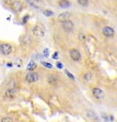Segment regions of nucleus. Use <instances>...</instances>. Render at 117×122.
Listing matches in <instances>:
<instances>
[{
    "mask_svg": "<svg viewBox=\"0 0 117 122\" xmlns=\"http://www.w3.org/2000/svg\"><path fill=\"white\" fill-rule=\"evenodd\" d=\"M12 52V47L8 44H3L0 45V52L4 55H8Z\"/></svg>",
    "mask_w": 117,
    "mask_h": 122,
    "instance_id": "obj_1",
    "label": "nucleus"
},
{
    "mask_svg": "<svg viewBox=\"0 0 117 122\" xmlns=\"http://www.w3.org/2000/svg\"><path fill=\"white\" fill-rule=\"evenodd\" d=\"M33 33L37 37H42L45 35V28L42 25H36L33 29Z\"/></svg>",
    "mask_w": 117,
    "mask_h": 122,
    "instance_id": "obj_2",
    "label": "nucleus"
},
{
    "mask_svg": "<svg viewBox=\"0 0 117 122\" xmlns=\"http://www.w3.org/2000/svg\"><path fill=\"white\" fill-rule=\"evenodd\" d=\"M26 80L28 82H35L38 81V74L35 72H30L26 76Z\"/></svg>",
    "mask_w": 117,
    "mask_h": 122,
    "instance_id": "obj_3",
    "label": "nucleus"
},
{
    "mask_svg": "<svg viewBox=\"0 0 117 122\" xmlns=\"http://www.w3.org/2000/svg\"><path fill=\"white\" fill-rule=\"evenodd\" d=\"M70 56L74 61H79L81 59V53L76 49H72L70 51Z\"/></svg>",
    "mask_w": 117,
    "mask_h": 122,
    "instance_id": "obj_4",
    "label": "nucleus"
},
{
    "mask_svg": "<svg viewBox=\"0 0 117 122\" xmlns=\"http://www.w3.org/2000/svg\"><path fill=\"white\" fill-rule=\"evenodd\" d=\"M62 26H63V28L65 31L71 32V31H73V29H74V23L68 20V21H65V22L62 23Z\"/></svg>",
    "mask_w": 117,
    "mask_h": 122,
    "instance_id": "obj_5",
    "label": "nucleus"
},
{
    "mask_svg": "<svg viewBox=\"0 0 117 122\" xmlns=\"http://www.w3.org/2000/svg\"><path fill=\"white\" fill-rule=\"evenodd\" d=\"M103 34H104L106 37H112L114 35V31L112 27L110 26H105L104 29H103Z\"/></svg>",
    "mask_w": 117,
    "mask_h": 122,
    "instance_id": "obj_6",
    "label": "nucleus"
},
{
    "mask_svg": "<svg viewBox=\"0 0 117 122\" xmlns=\"http://www.w3.org/2000/svg\"><path fill=\"white\" fill-rule=\"evenodd\" d=\"M93 94H94V96L95 97L96 99H102L104 96V92L101 89H98V88H95L93 90Z\"/></svg>",
    "mask_w": 117,
    "mask_h": 122,
    "instance_id": "obj_7",
    "label": "nucleus"
},
{
    "mask_svg": "<svg viewBox=\"0 0 117 122\" xmlns=\"http://www.w3.org/2000/svg\"><path fill=\"white\" fill-rule=\"evenodd\" d=\"M70 16H71V14L68 13V12H65V13H62L59 15L58 20H59L60 22L64 23V22H65V21H68Z\"/></svg>",
    "mask_w": 117,
    "mask_h": 122,
    "instance_id": "obj_8",
    "label": "nucleus"
},
{
    "mask_svg": "<svg viewBox=\"0 0 117 122\" xmlns=\"http://www.w3.org/2000/svg\"><path fill=\"white\" fill-rule=\"evenodd\" d=\"M16 95H17V92L14 89H9L5 92V96L8 98V99H14L16 97Z\"/></svg>",
    "mask_w": 117,
    "mask_h": 122,
    "instance_id": "obj_9",
    "label": "nucleus"
},
{
    "mask_svg": "<svg viewBox=\"0 0 117 122\" xmlns=\"http://www.w3.org/2000/svg\"><path fill=\"white\" fill-rule=\"evenodd\" d=\"M36 68V64H35V62L34 61H31L28 64H27V67H26V69L28 71H34Z\"/></svg>",
    "mask_w": 117,
    "mask_h": 122,
    "instance_id": "obj_10",
    "label": "nucleus"
},
{
    "mask_svg": "<svg viewBox=\"0 0 117 122\" xmlns=\"http://www.w3.org/2000/svg\"><path fill=\"white\" fill-rule=\"evenodd\" d=\"M48 82L51 83V84H56L57 82V79L54 76H51V77L48 78Z\"/></svg>",
    "mask_w": 117,
    "mask_h": 122,
    "instance_id": "obj_11",
    "label": "nucleus"
},
{
    "mask_svg": "<svg viewBox=\"0 0 117 122\" xmlns=\"http://www.w3.org/2000/svg\"><path fill=\"white\" fill-rule=\"evenodd\" d=\"M60 5L62 7H68L70 5V3L69 1H60Z\"/></svg>",
    "mask_w": 117,
    "mask_h": 122,
    "instance_id": "obj_12",
    "label": "nucleus"
},
{
    "mask_svg": "<svg viewBox=\"0 0 117 122\" xmlns=\"http://www.w3.org/2000/svg\"><path fill=\"white\" fill-rule=\"evenodd\" d=\"M44 15L45 16H52V15H54V12L50 11V10H45L44 11Z\"/></svg>",
    "mask_w": 117,
    "mask_h": 122,
    "instance_id": "obj_13",
    "label": "nucleus"
},
{
    "mask_svg": "<svg viewBox=\"0 0 117 122\" xmlns=\"http://www.w3.org/2000/svg\"><path fill=\"white\" fill-rule=\"evenodd\" d=\"M77 2L80 5H87V4H88V1L87 0H78Z\"/></svg>",
    "mask_w": 117,
    "mask_h": 122,
    "instance_id": "obj_14",
    "label": "nucleus"
},
{
    "mask_svg": "<svg viewBox=\"0 0 117 122\" xmlns=\"http://www.w3.org/2000/svg\"><path fill=\"white\" fill-rule=\"evenodd\" d=\"M1 122H13V120L10 118H8V117H5V118H2V121Z\"/></svg>",
    "mask_w": 117,
    "mask_h": 122,
    "instance_id": "obj_15",
    "label": "nucleus"
},
{
    "mask_svg": "<svg viewBox=\"0 0 117 122\" xmlns=\"http://www.w3.org/2000/svg\"><path fill=\"white\" fill-rule=\"evenodd\" d=\"M42 64H43L44 66H45L46 68H49V69H51L53 66L51 63H48V62H42Z\"/></svg>",
    "mask_w": 117,
    "mask_h": 122,
    "instance_id": "obj_16",
    "label": "nucleus"
},
{
    "mask_svg": "<svg viewBox=\"0 0 117 122\" xmlns=\"http://www.w3.org/2000/svg\"><path fill=\"white\" fill-rule=\"evenodd\" d=\"M65 73H66V74H67V75H68V77H70V78H72V79H73V80H74V75H73V74L71 73V72H70L69 71L65 70Z\"/></svg>",
    "mask_w": 117,
    "mask_h": 122,
    "instance_id": "obj_17",
    "label": "nucleus"
},
{
    "mask_svg": "<svg viewBox=\"0 0 117 122\" xmlns=\"http://www.w3.org/2000/svg\"><path fill=\"white\" fill-rule=\"evenodd\" d=\"M44 55L45 57H48V49H45V51H44Z\"/></svg>",
    "mask_w": 117,
    "mask_h": 122,
    "instance_id": "obj_18",
    "label": "nucleus"
},
{
    "mask_svg": "<svg viewBox=\"0 0 117 122\" xmlns=\"http://www.w3.org/2000/svg\"><path fill=\"white\" fill-rule=\"evenodd\" d=\"M56 66L59 69H62V68H63V64H62L61 62H56Z\"/></svg>",
    "mask_w": 117,
    "mask_h": 122,
    "instance_id": "obj_19",
    "label": "nucleus"
},
{
    "mask_svg": "<svg viewBox=\"0 0 117 122\" xmlns=\"http://www.w3.org/2000/svg\"><path fill=\"white\" fill-rule=\"evenodd\" d=\"M91 73H87V75H85L84 76V78L86 79V80H90V78H91Z\"/></svg>",
    "mask_w": 117,
    "mask_h": 122,
    "instance_id": "obj_20",
    "label": "nucleus"
},
{
    "mask_svg": "<svg viewBox=\"0 0 117 122\" xmlns=\"http://www.w3.org/2000/svg\"><path fill=\"white\" fill-rule=\"evenodd\" d=\"M53 58H54V59H56V58H58V52H55V54L53 55Z\"/></svg>",
    "mask_w": 117,
    "mask_h": 122,
    "instance_id": "obj_21",
    "label": "nucleus"
},
{
    "mask_svg": "<svg viewBox=\"0 0 117 122\" xmlns=\"http://www.w3.org/2000/svg\"><path fill=\"white\" fill-rule=\"evenodd\" d=\"M28 18H29V16H28V15H26V17H25V19H24V22L26 23V20H27Z\"/></svg>",
    "mask_w": 117,
    "mask_h": 122,
    "instance_id": "obj_22",
    "label": "nucleus"
}]
</instances>
